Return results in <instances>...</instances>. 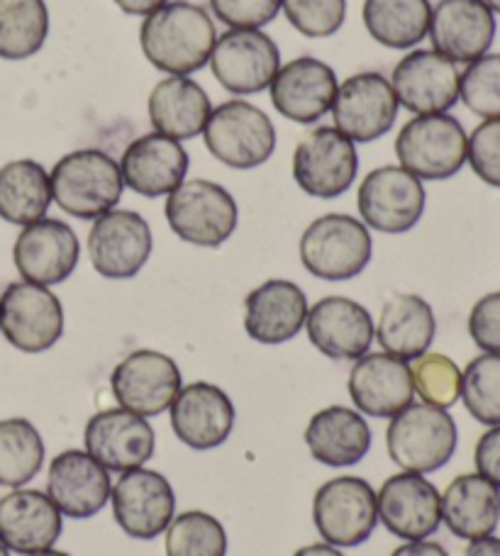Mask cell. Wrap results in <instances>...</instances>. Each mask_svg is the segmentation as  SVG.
Masks as SVG:
<instances>
[{
  "instance_id": "obj_2",
  "label": "cell",
  "mask_w": 500,
  "mask_h": 556,
  "mask_svg": "<svg viewBox=\"0 0 500 556\" xmlns=\"http://www.w3.org/2000/svg\"><path fill=\"white\" fill-rule=\"evenodd\" d=\"M49 181L52 201L78 220H98L115 211L125 188L117 162L100 149H78L59 159Z\"/></svg>"
},
{
  "instance_id": "obj_37",
  "label": "cell",
  "mask_w": 500,
  "mask_h": 556,
  "mask_svg": "<svg viewBox=\"0 0 500 556\" xmlns=\"http://www.w3.org/2000/svg\"><path fill=\"white\" fill-rule=\"evenodd\" d=\"M45 464V442L25 417L0 420V485L20 489L35 479Z\"/></svg>"
},
{
  "instance_id": "obj_34",
  "label": "cell",
  "mask_w": 500,
  "mask_h": 556,
  "mask_svg": "<svg viewBox=\"0 0 500 556\" xmlns=\"http://www.w3.org/2000/svg\"><path fill=\"white\" fill-rule=\"evenodd\" d=\"M52 205V181L42 164L17 159L0 166V217L10 225L42 220Z\"/></svg>"
},
{
  "instance_id": "obj_49",
  "label": "cell",
  "mask_w": 500,
  "mask_h": 556,
  "mask_svg": "<svg viewBox=\"0 0 500 556\" xmlns=\"http://www.w3.org/2000/svg\"><path fill=\"white\" fill-rule=\"evenodd\" d=\"M464 556H500V540L498 538H482L468 544Z\"/></svg>"
},
{
  "instance_id": "obj_17",
  "label": "cell",
  "mask_w": 500,
  "mask_h": 556,
  "mask_svg": "<svg viewBox=\"0 0 500 556\" xmlns=\"http://www.w3.org/2000/svg\"><path fill=\"white\" fill-rule=\"evenodd\" d=\"M333 117L337 130L352 142H374L391 130L398 117L393 86L376 72L349 76L337 86Z\"/></svg>"
},
{
  "instance_id": "obj_50",
  "label": "cell",
  "mask_w": 500,
  "mask_h": 556,
  "mask_svg": "<svg viewBox=\"0 0 500 556\" xmlns=\"http://www.w3.org/2000/svg\"><path fill=\"white\" fill-rule=\"evenodd\" d=\"M293 556H345L342 552H339L337 547H333V544H308V547L298 549Z\"/></svg>"
},
{
  "instance_id": "obj_40",
  "label": "cell",
  "mask_w": 500,
  "mask_h": 556,
  "mask_svg": "<svg viewBox=\"0 0 500 556\" xmlns=\"http://www.w3.org/2000/svg\"><path fill=\"white\" fill-rule=\"evenodd\" d=\"M410 376H413V389L423 399V403L435 408L449 410L462 395V371L445 354H423L413 359Z\"/></svg>"
},
{
  "instance_id": "obj_4",
  "label": "cell",
  "mask_w": 500,
  "mask_h": 556,
  "mask_svg": "<svg viewBox=\"0 0 500 556\" xmlns=\"http://www.w3.org/2000/svg\"><path fill=\"white\" fill-rule=\"evenodd\" d=\"M300 262L323 281H347L372 262V235L352 215H323L300 237Z\"/></svg>"
},
{
  "instance_id": "obj_7",
  "label": "cell",
  "mask_w": 500,
  "mask_h": 556,
  "mask_svg": "<svg viewBox=\"0 0 500 556\" xmlns=\"http://www.w3.org/2000/svg\"><path fill=\"white\" fill-rule=\"evenodd\" d=\"M313 520L320 538L333 547H359L376 530V493L359 476L329 479L315 493Z\"/></svg>"
},
{
  "instance_id": "obj_47",
  "label": "cell",
  "mask_w": 500,
  "mask_h": 556,
  "mask_svg": "<svg viewBox=\"0 0 500 556\" xmlns=\"http://www.w3.org/2000/svg\"><path fill=\"white\" fill-rule=\"evenodd\" d=\"M391 556H449V554L445 552L442 544L420 540V542H408L403 547L393 549Z\"/></svg>"
},
{
  "instance_id": "obj_30",
  "label": "cell",
  "mask_w": 500,
  "mask_h": 556,
  "mask_svg": "<svg viewBox=\"0 0 500 556\" xmlns=\"http://www.w3.org/2000/svg\"><path fill=\"white\" fill-rule=\"evenodd\" d=\"M442 520L459 540L491 538L500 522V489L482 473H464L447 485Z\"/></svg>"
},
{
  "instance_id": "obj_22",
  "label": "cell",
  "mask_w": 500,
  "mask_h": 556,
  "mask_svg": "<svg viewBox=\"0 0 500 556\" xmlns=\"http://www.w3.org/2000/svg\"><path fill=\"white\" fill-rule=\"evenodd\" d=\"M86 452L108 471H133L154 454V430L145 417L125 408L96 413L84 432Z\"/></svg>"
},
{
  "instance_id": "obj_9",
  "label": "cell",
  "mask_w": 500,
  "mask_h": 556,
  "mask_svg": "<svg viewBox=\"0 0 500 556\" xmlns=\"http://www.w3.org/2000/svg\"><path fill=\"white\" fill-rule=\"evenodd\" d=\"M0 332L25 354L52 350L64 334L62 301L47 286L10 283L0 295Z\"/></svg>"
},
{
  "instance_id": "obj_33",
  "label": "cell",
  "mask_w": 500,
  "mask_h": 556,
  "mask_svg": "<svg viewBox=\"0 0 500 556\" xmlns=\"http://www.w3.org/2000/svg\"><path fill=\"white\" fill-rule=\"evenodd\" d=\"M435 313L425 298L413 293H396L386 301L378 317L376 337L386 354L403 362H413L427 354L435 340Z\"/></svg>"
},
{
  "instance_id": "obj_12",
  "label": "cell",
  "mask_w": 500,
  "mask_h": 556,
  "mask_svg": "<svg viewBox=\"0 0 500 556\" xmlns=\"http://www.w3.org/2000/svg\"><path fill=\"white\" fill-rule=\"evenodd\" d=\"M210 66L223 88L235 96H254L272 86L282 68V52L259 29H229L215 42Z\"/></svg>"
},
{
  "instance_id": "obj_32",
  "label": "cell",
  "mask_w": 500,
  "mask_h": 556,
  "mask_svg": "<svg viewBox=\"0 0 500 556\" xmlns=\"http://www.w3.org/2000/svg\"><path fill=\"white\" fill-rule=\"evenodd\" d=\"M210 98L193 78L172 76L159 81L149 93V123L172 139H193L210 121Z\"/></svg>"
},
{
  "instance_id": "obj_1",
  "label": "cell",
  "mask_w": 500,
  "mask_h": 556,
  "mask_svg": "<svg viewBox=\"0 0 500 556\" xmlns=\"http://www.w3.org/2000/svg\"><path fill=\"white\" fill-rule=\"evenodd\" d=\"M217 33L200 5L174 0L152 15L139 29V45L149 64L172 76H188L210 62Z\"/></svg>"
},
{
  "instance_id": "obj_31",
  "label": "cell",
  "mask_w": 500,
  "mask_h": 556,
  "mask_svg": "<svg viewBox=\"0 0 500 556\" xmlns=\"http://www.w3.org/2000/svg\"><path fill=\"white\" fill-rule=\"evenodd\" d=\"M305 444L315 462L339 469V466H352L364 459L372 450V430L357 410L329 405L308 422Z\"/></svg>"
},
{
  "instance_id": "obj_18",
  "label": "cell",
  "mask_w": 500,
  "mask_h": 556,
  "mask_svg": "<svg viewBox=\"0 0 500 556\" xmlns=\"http://www.w3.org/2000/svg\"><path fill=\"white\" fill-rule=\"evenodd\" d=\"M82 256L76 232L62 220L42 217L23 227L13 247L15 269L27 283L57 286L74 274Z\"/></svg>"
},
{
  "instance_id": "obj_27",
  "label": "cell",
  "mask_w": 500,
  "mask_h": 556,
  "mask_svg": "<svg viewBox=\"0 0 500 556\" xmlns=\"http://www.w3.org/2000/svg\"><path fill=\"white\" fill-rule=\"evenodd\" d=\"M349 395L368 417H393L413 403V376L408 362L391 354H364L349 374Z\"/></svg>"
},
{
  "instance_id": "obj_38",
  "label": "cell",
  "mask_w": 500,
  "mask_h": 556,
  "mask_svg": "<svg viewBox=\"0 0 500 556\" xmlns=\"http://www.w3.org/2000/svg\"><path fill=\"white\" fill-rule=\"evenodd\" d=\"M166 556H227L223 522L203 510H188L166 528Z\"/></svg>"
},
{
  "instance_id": "obj_45",
  "label": "cell",
  "mask_w": 500,
  "mask_h": 556,
  "mask_svg": "<svg viewBox=\"0 0 500 556\" xmlns=\"http://www.w3.org/2000/svg\"><path fill=\"white\" fill-rule=\"evenodd\" d=\"M468 334L486 354H500V291L484 295L468 315Z\"/></svg>"
},
{
  "instance_id": "obj_13",
  "label": "cell",
  "mask_w": 500,
  "mask_h": 556,
  "mask_svg": "<svg viewBox=\"0 0 500 556\" xmlns=\"http://www.w3.org/2000/svg\"><path fill=\"white\" fill-rule=\"evenodd\" d=\"M359 168L354 142L337 127H317L293 152V178L308 195L337 198L349 191Z\"/></svg>"
},
{
  "instance_id": "obj_8",
  "label": "cell",
  "mask_w": 500,
  "mask_h": 556,
  "mask_svg": "<svg viewBox=\"0 0 500 556\" xmlns=\"http://www.w3.org/2000/svg\"><path fill=\"white\" fill-rule=\"evenodd\" d=\"M205 147L229 168H257L276 149V130L268 115L247 101H227L210 113Z\"/></svg>"
},
{
  "instance_id": "obj_29",
  "label": "cell",
  "mask_w": 500,
  "mask_h": 556,
  "mask_svg": "<svg viewBox=\"0 0 500 556\" xmlns=\"http://www.w3.org/2000/svg\"><path fill=\"white\" fill-rule=\"evenodd\" d=\"M125 186L147 198L174 193L188 174L186 149L172 137L145 135L125 149L120 162Z\"/></svg>"
},
{
  "instance_id": "obj_53",
  "label": "cell",
  "mask_w": 500,
  "mask_h": 556,
  "mask_svg": "<svg viewBox=\"0 0 500 556\" xmlns=\"http://www.w3.org/2000/svg\"><path fill=\"white\" fill-rule=\"evenodd\" d=\"M0 556H10V552L3 547V544H0Z\"/></svg>"
},
{
  "instance_id": "obj_11",
  "label": "cell",
  "mask_w": 500,
  "mask_h": 556,
  "mask_svg": "<svg viewBox=\"0 0 500 556\" xmlns=\"http://www.w3.org/2000/svg\"><path fill=\"white\" fill-rule=\"evenodd\" d=\"M110 389L120 408L139 417H157L172 408L182 391V371L172 356L137 350L115 366Z\"/></svg>"
},
{
  "instance_id": "obj_6",
  "label": "cell",
  "mask_w": 500,
  "mask_h": 556,
  "mask_svg": "<svg viewBox=\"0 0 500 556\" xmlns=\"http://www.w3.org/2000/svg\"><path fill=\"white\" fill-rule=\"evenodd\" d=\"M166 220L176 237L196 247H220L237 227V203L223 186L193 178L166 198Z\"/></svg>"
},
{
  "instance_id": "obj_5",
  "label": "cell",
  "mask_w": 500,
  "mask_h": 556,
  "mask_svg": "<svg viewBox=\"0 0 500 556\" xmlns=\"http://www.w3.org/2000/svg\"><path fill=\"white\" fill-rule=\"evenodd\" d=\"M466 132L447 113L417 115L405 123L396 139L400 166L425 181H445L466 164Z\"/></svg>"
},
{
  "instance_id": "obj_24",
  "label": "cell",
  "mask_w": 500,
  "mask_h": 556,
  "mask_svg": "<svg viewBox=\"0 0 500 556\" xmlns=\"http://www.w3.org/2000/svg\"><path fill=\"white\" fill-rule=\"evenodd\" d=\"M172 430L186 446L205 452L225 444L235 427V405L213 383L196 381L178 391L172 403Z\"/></svg>"
},
{
  "instance_id": "obj_26",
  "label": "cell",
  "mask_w": 500,
  "mask_h": 556,
  "mask_svg": "<svg viewBox=\"0 0 500 556\" xmlns=\"http://www.w3.org/2000/svg\"><path fill=\"white\" fill-rule=\"evenodd\" d=\"M62 528V513L42 491L15 489L0 498V544L8 552L33 556L52 549Z\"/></svg>"
},
{
  "instance_id": "obj_46",
  "label": "cell",
  "mask_w": 500,
  "mask_h": 556,
  "mask_svg": "<svg viewBox=\"0 0 500 556\" xmlns=\"http://www.w3.org/2000/svg\"><path fill=\"white\" fill-rule=\"evenodd\" d=\"M476 471L500 489V425L491 427L476 444Z\"/></svg>"
},
{
  "instance_id": "obj_35",
  "label": "cell",
  "mask_w": 500,
  "mask_h": 556,
  "mask_svg": "<svg viewBox=\"0 0 500 556\" xmlns=\"http://www.w3.org/2000/svg\"><path fill=\"white\" fill-rule=\"evenodd\" d=\"M364 25L378 45L410 49L429 33V0H364Z\"/></svg>"
},
{
  "instance_id": "obj_3",
  "label": "cell",
  "mask_w": 500,
  "mask_h": 556,
  "mask_svg": "<svg viewBox=\"0 0 500 556\" xmlns=\"http://www.w3.org/2000/svg\"><path fill=\"white\" fill-rule=\"evenodd\" d=\"M457 422L442 408L427 403H410L393 415L386 432L388 456L403 471L433 473L457 452Z\"/></svg>"
},
{
  "instance_id": "obj_20",
  "label": "cell",
  "mask_w": 500,
  "mask_h": 556,
  "mask_svg": "<svg viewBox=\"0 0 500 556\" xmlns=\"http://www.w3.org/2000/svg\"><path fill=\"white\" fill-rule=\"evenodd\" d=\"M391 86L398 105L415 115L447 113L459 101L457 66L435 49H417L400 59Z\"/></svg>"
},
{
  "instance_id": "obj_23",
  "label": "cell",
  "mask_w": 500,
  "mask_h": 556,
  "mask_svg": "<svg viewBox=\"0 0 500 556\" xmlns=\"http://www.w3.org/2000/svg\"><path fill=\"white\" fill-rule=\"evenodd\" d=\"M110 491L108 469L88 452L66 450L49 466L47 495L66 518H93L108 505Z\"/></svg>"
},
{
  "instance_id": "obj_16",
  "label": "cell",
  "mask_w": 500,
  "mask_h": 556,
  "mask_svg": "<svg viewBox=\"0 0 500 556\" xmlns=\"http://www.w3.org/2000/svg\"><path fill=\"white\" fill-rule=\"evenodd\" d=\"M442 495L423 473L403 471L386 479L376 493L378 520L400 540L420 542L433 538L442 522Z\"/></svg>"
},
{
  "instance_id": "obj_41",
  "label": "cell",
  "mask_w": 500,
  "mask_h": 556,
  "mask_svg": "<svg viewBox=\"0 0 500 556\" xmlns=\"http://www.w3.org/2000/svg\"><path fill=\"white\" fill-rule=\"evenodd\" d=\"M459 98L484 121L500 117V54H484L459 74Z\"/></svg>"
},
{
  "instance_id": "obj_25",
  "label": "cell",
  "mask_w": 500,
  "mask_h": 556,
  "mask_svg": "<svg viewBox=\"0 0 500 556\" xmlns=\"http://www.w3.org/2000/svg\"><path fill=\"white\" fill-rule=\"evenodd\" d=\"M337 96V76L333 66L313 56L288 62L272 81V103L288 121L308 125L333 111Z\"/></svg>"
},
{
  "instance_id": "obj_51",
  "label": "cell",
  "mask_w": 500,
  "mask_h": 556,
  "mask_svg": "<svg viewBox=\"0 0 500 556\" xmlns=\"http://www.w3.org/2000/svg\"><path fill=\"white\" fill-rule=\"evenodd\" d=\"M33 556H68L66 552H57V549H45V552H37Z\"/></svg>"
},
{
  "instance_id": "obj_15",
  "label": "cell",
  "mask_w": 500,
  "mask_h": 556,
  "mask_svg": "<svg viewBox=\"0 0 500 556\" xmlns=\"http://www.w3.org/2000/svg\"><path fill=\"white\" fill-rule=\"evenodd\" d=\"M152 230L139 213L133 211H110L100 215L88 232V256L93 269L105 276L123 281L133 278L152 256Z\"/></svg>"
},
{
  "instance_id": "obj_28",
  "label": "cell",
  "mask_w": 500,
  "mask_h": 556,
  "mask_svg": "<svg viewBox=\"0 0 500 556\" xmlns=\"http://www.w3.org/2000/svg\"><path fill=\"white\" fill-rule=\"evenodd\" d=\"M308 298L300 286L284 278L254 288L245 298V330L259 344H284L303 330Z\"/></svg>"
},
{
  "instance_id": "obj_10",
  "label": "cell",
  "mask_w": 500,
  "mask_h": 556,
  "mask_svg": "<svg viewBox=\"0 0 500 556\" xmlns=\"http://www.w3.org/2000/svg\"><path fill=\"white\" fill-rule=\"evenodd\" d=\"M425 188L403 166H382L359 186V213L366 227L384 235H403L425 213Z\"/></svg>"
},
{
  "instance_id": "obj_19",
  "label": "cell",
  "mask_w": 500,
  "mask_h": 556,
  "mask_svg": "<svg viewBox=\"0 0 500 556\" xmlns=\"http://www.w3.org/2000/svg\"><path fill=\"white\" fill-rule=\"evenodd\" d=\"M429 39L452 64H472L496 39V13L484 0H439L429 17Z\"/></svg>"
},
{
  "instance_id": "obj_36",
  "label": "cell",
  "mask_w": 500,
  "mask_h": 556,
  "mask_svg": "<svg viewBox=\"0 0 500 556\" xmlns=\"http://www.w3.org/2000/svg\"><path fill=\"white\" fill-rule=\"evenodd\" d=\"M49 35L45 0H0V59L35 56Z\"/></svg>"
},
{
  "instance_id": "obj_43",
  "label": "cell",
  "mask_w": 500,
  "mask_h": 556,
  "mask_svg": "<svg viewBox=\"0 0 500 556\" xmlns=\"http://www.w3.org/2000/svg\"><path fill=\"white\" fill-rule=\"evenodd\" d=\"M466 162L484 184L500 188V117L482 123L468 135Z\"/></svg>"
},
{
  "instance_id": "obj_44",
  "label": "cell",
  "mask_w": 500,
  "mask_h": 556,
  "mask_svg": "<svg viewBox=\"0 0 500 556\" xmlns=\"http://www.w3.org/2000/svg\"><path fill=\"white\" fill-rule=\"evenodd\" d=\"M220 23L235 29H257L272 23L282 10V0H210Z\"/></svg>"
},
{
  "instance_id": "obj_14",
  "label": "cell",
  "mask_w": 500,
  "mask_h": 556,
  "mask_svg": "<svg viewBox=\"0 0 500 556\" xmlns=\"http://www.w3.org/2000/svg\"><path fill=\"white\" fill-rule=\"evenodd\" d=\"M115 522L135 540H154L166 532L176 513L172 483L152 469H133L120 476L110 491Z\"/></svg>"
},
{
  "instance_id": "obj_48",
  "label": "cell",
  "mask_w": 500,
  "mask_h": 556,
  "mask_svg": "<svg viewBox=\"0 0 500 556\" xmlns=\"http://www.w3.org/2000/svg\"><path fill=\"white\" fill-rule=\"evenodd\" d=\"M115 5L127 15H152L166 0H115Z\"/></svg>"
},
{
  "instance_id": "obj_52",
  "label": "cell",
  "mask_w": 500,
  "mask_h": 556,
  "mask_svg": "<svg viewBox=\"0 0 500 556\" xmlns=\"http://www.w3.org/2000/svg\"><path fill=\"white\" fill-rule=\"evenodd\" d=\"M484 3L493 10V13L500 15V0H484Z\"/></svg>"
},
{
  "instance_id": "obj_42",
  "label": "cell",
  "mask_w": 500,
  "mask_h": 556,
  "mask_svg": "<svg viewBox=\"0 0 500 556\" xmlns=\"http://www.w3.org/2000/svg\"><path fill=\"white\" fill-rule=\"evenodd\" d=\"M282 8L300 35L333 37L347 17V0H282Z\"/></svg>"
},
{
  "instance_id": "obj_39",
  "label": "cell",
  "mask_w": 500,
  "mask_h": 556,
  "mask_svg": "<svg viewBox=\"0 0 500 556\" xmlns=\"http://www.w3.org/2000/svg\"><path fill=\"white\" fill-rule=\"evenodd\" d=\"M459 399L476 422L500 425V354H482L466 364Z\"/></svg>"
},
{
  "instance_id": "obj_21",
  "label": "cell",
  "mask_w": 500,
  "mask_h": 556,
  "mask_svg": "<svg viewBox=\"0 0 500 556\" xmlns=\"http://www.w3.org/2000/svg\"><path fill=\"white\" fill-rule=\"evenodd\" d=\"M308 337L317 352L335 362L362 359L372 350L376 327L364 305L342 295L317 301L305 317Z\"/></svg>"
}]
</instances>
